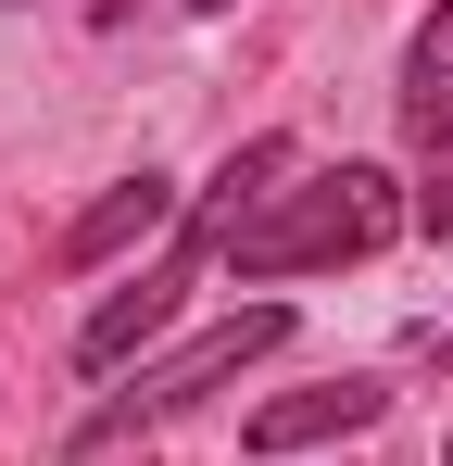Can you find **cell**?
I'll list each match as a JSON object with an SVG mask.
<instances>
[{
    "instance_id": "cell-1",
    "label": "cell",
    "mask_w": 453,
    "mask_h": 466,
    "mask_svg": "<svg viewBox=\"0 0 453 466\" xmlns=\"http://www.w3.org/2000/svg\"><path fill=\"white\" fill-rule=\"evenodd\" d=\"M403 189L378 177V164H315L302 189H277L252 228H226L215 265H239V278H302V265H366V252H390L403 239Z\"/></svg>"
},
{
    "instance_id": "cell-2",
    "label": "cell",
    "mask_w": 453,
    "mask_h": 466,
    "mask_svg": "<svg viewBox=\"0 0 453 466\" xmlns=\"http://www.w3.org/2000/svg\"><path fill=\"white\" fill-rule=\"evenodd\" d=\"M277 340H290V315H277V303H239L226 328H202L189 353H164V366H139V390L88 403V416H76V454H114V441H126V429H151V416H189L202 390H226L239 366H265Z\"/></svg>"
},
{
    "instance_id": "cell-3",
    "label": "cell",
    "mask_w": 453,
    "mask_h": 466,
    "mask_svg": "<svg viewBox=\"0 0 453 466\" xmlns=\"http://www.w3.org/2000/svg\"><path fill=\"white\" fill-rule=\"evenodd\" d=\"M403 139L428 152L416 215H428V228H453V0L416 25V51H403Z\"/></svg>"
},
{
    "instance_id": "cell-4",
    "label": "cell",
    "mask_w": 453,
    "mask_h": 466,
    "mask_svg": "<svg viewBox=\"0 0 453 466\" xmlns=\"http://www.w3.org/2000/svg\"><path fill=\"white\" fill-rule=\"evenodd\" d=\"M378 403H390L378 379L290 390V403H265V416H252V454H315V441H353V429H378Z\"/></svg>"
},
{
    "instance_id": "cell-5",
    "label": "cell",
    "mask_w": 453,
    "mask_h": 466,
    "mask_svg": "<svg viewBox=\"0 0 453 466\" xmlns=\"http://www.w3.org/2000/svg\"><path fill=\"white\" fill-rule=\"evenodd\" d=\"M164 228H176V189H164V177L139 164V177H114V189H101V202H88V215L64 228V265L88 278V265H114L126 239H164Z\"/></svg>"
},
{
    "instance_id": "cell-6",
    "label": "cell",
    "mask_w": 453,
    "mask_h": 466,
    "mask_svg": "<svg viewBox=\"0 0 453 466\" xmlns=\"http://www.w3.org/2000/svg\"><path fill=\"white\" fill-rule=\"evenodd\" d=\"M189 265H202V252H189V239H176V265H139V278H126V290H114V303L88 315V340H76V366H126V353H139L151 328H164V315H176V290H189Z\"/></svg>"
},
{
    "instance_id": "cell-7",
    "label": "cell",
    "mask_w": 453,
    "mask_h": 466,
    "mask_svg": "<svg viewBox=\"0 0 453 466\" xmlns=\"http://www.w3.org/2000/svg\"><path fill=\"white\" fill-rule=\"evenodd\" d=\"M416 353H428V366H441V379H453V328H428V340H416Z\"/></svg>"
},
{
    "instance_id": "cell-8",
    "label": "cell",
    "mask_w": 453,
    "mask_h": 466,
    "mask_svg": "<svg viewBox=\"0 0 453 466\" xmlns=\"http://www.w3.org/2000/svg\"><path fill=\"white\" fill-rule=\"evenodd\" d=\"M126 13H139V0H101V25H126ZM189 13H215V0H189Z\"/></svg>"
},
{
    "instance_id": "cell-9",
    "label": "cell",
    "mask_w": 453,
    "mask_h": 466,
    "mask_svg": "<svg viewBox=\"0 0 453 466\" xmlns=\"http://www.w3.org/2000/svg\"><path fill=\"white\" fill-rule=\"evenodd\" d=\"M441 466H453V441H441Z\"/></svg>"
}]
</instances>
